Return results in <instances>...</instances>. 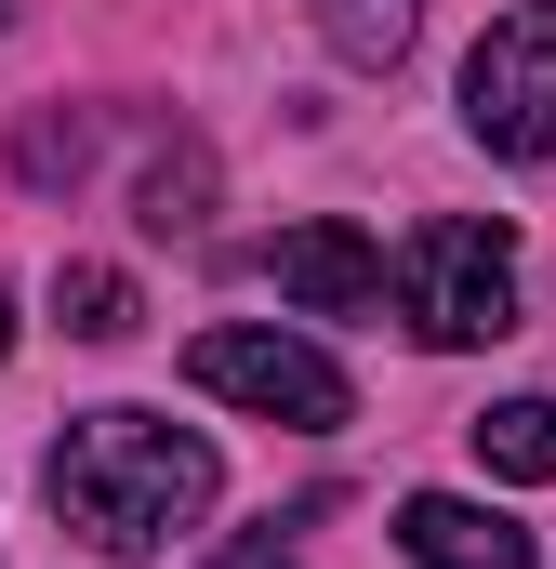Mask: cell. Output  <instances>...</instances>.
Segmentation results:
<instances>
[{
	"instance_id": "cell-1",
	"label": "cell",
	"mask_w": 556,
	"mask_h": 569,
	"mask_svg": "<svg viewBox=\"0 0 556 569\" xmlns=\"http://www.w3.org/2000/svg\"><path fill=\"white\" fill-rule=\"evenodd\" d=\"M212 490H226L212 437L159 425V411H80V425L53 437V463H40V503H53L93 557H159L172 530L212 517Z\"/></svg>"
},
{
	"instance_id": "cell-2",
	"label": "cell",
	"mask_w": 556,
	"mask_h": 569,
	"mask_svg": "<svg viewBox=\"0 0 556 569\" xmlns=\"http://www.w3.org/2000/svg\"><path fill=\"white\" fill-rule=\"evenodd\" d=\"M385 291H398V318H411L424 345H450V358H464V345H504V331H517V239L477 226V212H437V226L398 239Z\"/></svg>"
},
{
	"instance_id": "cell-3",
	"label": "cell",
	"mask_w": 556,
	"mask_h": 569,
	"mask_svg": "<svg viewBox=\"0 0 556 569\" xmlns=\"http://www.w3.org/2000/svg\"><path fill=\"white\" fill-rule=\"evenodd\" d=\"M186 371H199V398H226V411H252V425H305V437L358 411V385H345L318 345L266 331V318H226V331H199V345H186Z\"/></svg>"
},
{
	"instance_id": "cell-4",
	"label": "cell",
	"mask_w": 556,
	"mask_h": 569,
	"mask_svg": "<svg viewBox=\"0 0 556 569\" xmlns=\"http://www.w3.org/2000/svg\"><path fill=\"white\" fill-rule=\"evenodd\" d=\"M464 133L490 159H556V0H517L464 53Z\"/></svg>"
},
{
	"instance_id": "cell-5",
	"label": "cell",
	"mask_w": 556,
	"mask_h": 569,
	"mask_svg": "<svg viewBox=\"0 0 556 569\" xmlns=\"http://www.w3.org/2000/svg\"><path fill=\"white\" fill-rule=\"evenodd\" d=\"M266 279H278V305H305V318H371V305H385V252H371L358 226H278Z\"/></svg>"
},
{
	"instance_id": "cell-6",
	"label": "cell",
	"mask_w": 556,
	"mask_h": 569,
	"mask_svg": "<svg viewBox=\"0 0 556 569\" xmlns=\"http://www.w3.org/2000/svg\"><path fill=\"white\" fill-rule=\"evenodd\" d=\"M398 543H411V569H530V530L504 503H464V490H411Z\"/></svg>"
},
{
	"instance_id": "cell-7",
	"label": "cell",
	"mask_w": 556,
	"mask_h": 569,
	"mask_svg": "<svg viewBox=\"0 0 556 569\" xmlns=\"http://www.w3.org/2000/svg\"><path fill=\"white\" fill-rule=\"evenodd\" d=\"M199 212H212V146H159L133 186V226L146 239H199Z\"/></svg>"
},
{
	"instance_id": "cell-8",
	"label": "cell",
	"mask_w": 556,
	"mask_h": 569,
	"mask_svg": "<svg viewBox=\"0 0 556 569\" xmlns=\"http://www.w3.org/2000/svg\"><path fill=\"white\" fill-rule=\"evenodd\" d=\"M477 463L517 477V490H544V477H556V398H504V411H477Z\"/></svg>"
},
{
	"instance_id": "cell-9",
	"label": "cell",
	"mask_w": 556,
	"mask_h": 569,
	"mask_svg": "<svg viewBox=\"0 0 556 569\" xmlns=\"http://www.w3.org/2000/svg\"><path fill=\"white\" fill-rule=\"evenodd\" d=\"M424 27V0H318V40L345 53V67H398Z\"/></svg>"
},
{
	"instance_id": "cell-10",
	"label": "cell",
	"mask_w": 556,
	"mask_h": 569,
	"mask_svg": "<svg viewBox=\"0 0 556 569\" xmlns=\"http://www.w3.org/2000/svg\"><path fill=\"white\" fill-rule=\"evenodd\" d=\"M53 318H67L80 345H120V331H133V279H120V266H53Z\"/></svg>"
},
{
	"instance_id": "cell-11",
	"label": "cell",
	"mask_w": 556,
	"mask_h": 569,
	"mask_svg": "<svg viewBox=\"0 0 556 569\" xmlns=\"http://www.w3.org/2000/svg\"><path fill=\"white\" fill-rule=\"evenodd\" d=\"M80 120H27V146H13V172H27V186H67V172H80Z\"/></svg>"
},
{
	"instance_id": "cell-12",
	"label": "cell",
	"mask_w": 556,
	"mask_h": 569,
	"mask_svg": "<svg viewBox=\"0 0 556 569\" xmlns=\"http://www.w3.org/2000/svg\"><path fill=\"white\" fill-rule=\"evenodd\" d=\"M212 569H291V543H278V530H252V543H226Z\"/></svg>"
},
{
	"instance_id": "cell-13",
	"label": "cell",
	"mask_w": 556,
	"mask_h": 569,
	"mask_svg": "<svg viewBox=\"0 0 556 569\" xmlns=\"http://www.w3.org/2000/svg\"><path fill=\"white\" fill-rule=\"evenodd\" d=\"M0 358H13V305H0Z\"/></svg>"
},
{
	"instance_id": "cell-14",
	"label": "cell",
	"mask_w": 556,
	"mask_h": 569,
	"mask_svg": "<svg viewBox=\"0 0 556 569\" xmlns=\"http://www.w3.org/2000/svg\"><path fill=\"white\" fill-rule=\"evenodd\" d=\"M0 27H13V0H0Z\"/></svg>"
}]
</instances>
